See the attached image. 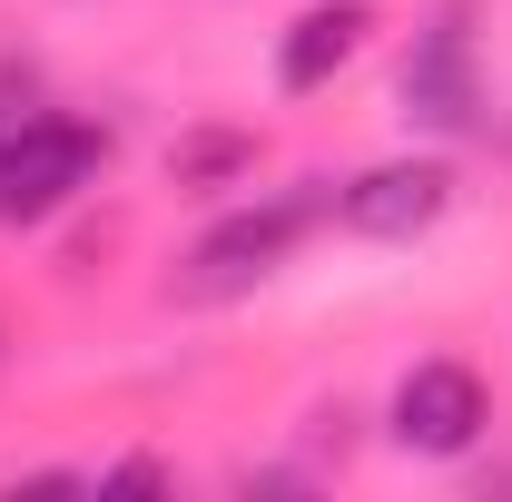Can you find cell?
<instances>
[{"instance_id":"5b68a950","label":"cell","mask_w":512,"mask_h":502,"mask_svg":"<svg viewBox=\"0 0 512 502\" xmlns=\"http://www.w3.org/2000/svg\"><path fill=\"white\" fill-rule=\"evenodd\" d=\"M365 30H375V10H365V0H316V10L286 30V50H276V79H286V89H325L335 69L355 60V40H365Z\"/></svg>"},{"instance_id":"277c9868","label":"cell","mask_w":512,"mask_h":502,"mask_svg":"<svg viewBox=\"0 0 512 502\" xmlns=\"http://www.w3.org/2000/svg\"><path fill=\"white\" fill-rule=\"evenodd\" d=\"M306 207H316V197H276V207H237L227 227H207V247H197V286H247V276H266L276 256L296 247Z\"/></svg>"},{"instance_id":"6da1fadb","label":"cell","mask_w":512,"mask_h":502,"mask_svg":"<svg viewBox=\"0 0 512 502\" xmlns=\"http://www.w3.org/2000/svg\"><path fill=\"white\" fill-rule=\"evenodd\" d=\"M89 168H99V138L69 119H30L20 138H0V227H40L50 207L89 188Z\"/></svg>"},{"instance_id":"8992f818","label":"cell","mask_w":512,"mask_h":502,"mask_svg":"<svg viewBox=\"0 0 512 502\" xmlns=\"http://www.w3.org/2000/svg\"><path fill=\"white\" fill-rule=\"evenodd\" d=\"M404 119H424V128H463L473 119V60H463V30H453V20L404 60Z\"/></svg>"},{"instance_id":"7a4b0ae2","label":"cell","mask_w":512,"mask_h":502,"mask_svg":"<svg viewBox=\"0 0 512 502\" xmlns=\"http://www.w3.org/2000/svg\"><path fill=\"white\" fill-rule=\"evenodd\" d=\"M493 424V394L473 365H414L394 384V434L414 453H473V434Z\"/></svg>"},{"instance_id":"3957f363","label":"cell","mask_w":512,"mask_h":502,"mask_svg":"<svg viewBox=\"0 0 512 502\" xmlns=\"http://www.w3.org/2000/svg\"><path fill=\"white\" fill-rule=\"evenodd\" d=\"M453 178L434 158H414V168H365L355 188H345V227L355 237H424L434 217H444Z\"/></svg>"}]
</instances>
